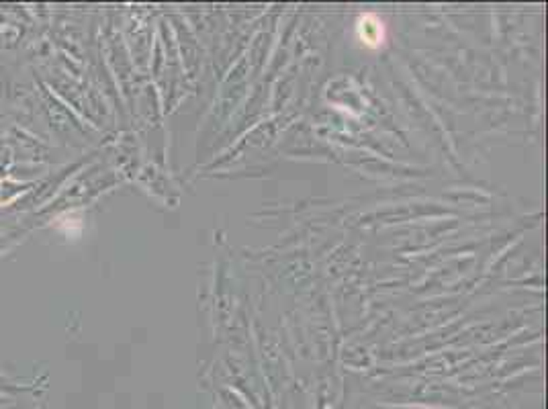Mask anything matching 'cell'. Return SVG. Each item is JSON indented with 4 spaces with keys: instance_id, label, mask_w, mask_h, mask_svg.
<instances>
[{
    "instance_id": "cell-1",
    "label": "cell",
    "mask_w": 548,
    "mask_h": 409,
    "mask_svg": "<svg viewBox=\"0 0 548 409\" xmlns=\"http://www.w3.org/2000/svg\"><path fill=\"white\" fill-rule=\"evenodd\" d=\"M356 37L364 47L379 49L387 41V27L385 21L375 12H364L356 21Z\"/></svg>"
}]
</instances>
